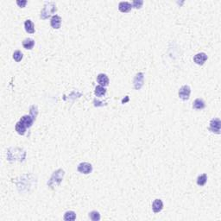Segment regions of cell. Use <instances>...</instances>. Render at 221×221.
I'll list each match as a JSON object with an SVG mask.
<instances>
[{"label":"cell","mask_w":221,"mask_h":221,"mask_svg":"<svg viewBox=\"0 0 221 221\" xmlns=\"http://www.w3.org/2000/svg\"><path fill=\"white\" fill-rule=\"evenodd\" d=\"M26 129H27L26 126L24 125L21 121L18 122V123L16 124V126H15V130H16V131H17L19 135L25 134Z\"/></svg>","instance_id":"14"},{"label":"cell","mask_w":221,"mask_h":221,"mask_svg":"<svg viewBox=\"0 0 221 221\" xmlns=\"http://www.w3.org/2000/svg\"><path fill=\"white\" fill-rule=\"evenodd\" d=\"M131 8H132V5L129 2H121L118 5V10L121 12H125H125H129L131 10Z\"/></svg>","instance_id":"12"},{"label":"cell","mask_w":221,"mask_h":221,"mask_svg":"<svg viewBox=\"0 0 221 221\" xmlns=\"http://www.w3.org/2000/svg\"><path fill=\"white\" fill-rule=\"evenodd\" d=\"M78 171L80 173L85 174H88L92 171V166L88 162H81L80 163L78 166Z\"/></svg>","instance_id":"6"},{"label":"cell","mask_w":221,"mask_h":221,"mask_svg":"<svg viewBox=\"0 0 221 221\" xmlns=\"http://www.w3.org/2000/svg\"><path fill=\"white\" fill-rule=\"evenodd\" d=\"M13 59L17 62H20L23 59V53L21 51H19V50L15 51L13 54Z\"/></svg>","instance_id":"21"},{"label":"cell","mask_w":221,"mask_h":221,"mask_svg":"<svg viewBox=\"0 0 221 221\" xmlns=\"http://www.w3.org/2000/svg\"><path fill=\"white\" fill-rule=\"evenodd\" d=\"M89 218L92 221H99L100 219V212L97 211H92L89 213Z\"/></svg>","instance_id":"20"},{"label":"cell","mask_w":221,"mask_h":221,"mask_svg":"<svg viewBox=\"0 0 221 221\" xmlns=\"http://www.w3.org/2000/svg\"><path fill=\"white\" fill-rule=\"evenodd\" d=\"M97 81L100 83V86L107 87L109 85V78L106 74H100L97 76Z\"/></svg>","instance_id":"10"},{"label":"cell","mask_w":221,"mask_h":221,"mask_svg":"<svg viewBox=\"0 0 221 221\" xmlns=\"http://www.w3.org/2000/svg\"><path fill=\"white\" fill-rule=\"evenodd\" d=\"M207 60V55L205 53H198L194 57V61L198 65H203Z\"/></svg>","instance_id":"7"},{"label":"cell","mask_w":221,"mask_h":221,"mask_svg":"<svg viewBox=\"0 0 221 221\" xmlns=\"http://www.w3.org/2000/svg\"><path fill=\"white\" fill-rule=\"evenodd\" d=\"M206 104L204 102L203 100L201 99H197L194 100V104H193V108L196 109V110H201V109L205 108Z\"/></svg>","instance_id":"16"},{"label":"cell","mask_w":221,"mask_h":221,"mask_svg":"<svg viewBox=\"0 0 221 221\" xmlns=\"http://www.w3.org/2000/svg\"><path fill=\"white\" fill-rule=\"evenodd\" d=\"M143 80H144V74L143 73H138L136 74L133 84L136 90H140L143 86Z\"/></svg>","instance_id":"5"},{"label":"cell","mask_w":221,"mask_h":221,"mask_svg":"<svg viewBox=\"0 0 221 221\" xmlns=\"http://www.w3.org/2000/svg\"><path fill=\"white\" fill-rule=\"evenodd\" d=\"M24 28H25V31L28 33H30V34H34L35 33V25H34L33 22L31 20H30V19H28V20L25 21V23H24Z\"/></svg>","instance_id":"13"},{"label":"cell","mask_w":221,"mask_h":221,"mask_svg":"<svg viewBox=\"0 0 221 221\" xmlns=\"http://www.w3.org/2000/svg\"><path fill=\"white\" fill-rule=\"evenodd\" d=\"M76 219V213L73 211H68L64 214V220L72 221Z\"/></svg>","instance_id":"17"},{"label":"cell","mask_w":221,"mask_h":221,"mask_svg":"<svg viewBox=\"0 0 221 221\" xmlns=\"http://www.w3.org/2000/svg\"><path fill=\"white\" fill-rule=\"evenodd\" d=\"M64 174H65V172L62 169H58L55 172H54L53 175L50 178V180L48 182V186L53 187V186H56V185H59L61 182V181H62Z\"/></svg>","instance_id":"2"},{"label":"cell","mask_w":221,"mask_h":221,"mask_svg":"<svg viewBox=\"0 0 221 221\" xmlns=\"http://www.w3.org/2000/svg\"><path fill=\"white\" fill-rule=\"evenodd\" d=\"M56 11V5L54 2H46L41 11V18L47 19Z\"/></svg>","instance_id":"1"},{"label":"cell","mask_w":221,"mask_h":221,"mask_svg":"<svg viewBox=\"0 0 221 221\" xmlns=\"http://www.w3.org/2000/svg\"><path fill=\"white\" fill-rule=\"evenodd\" d=\"M220 126H221V122L219 118H213L210 122V127H209V130H211L213 133H216V134H219L220 133Z\"/></svg>","instance_id":"3"},{"label":"cell","mask_w":221,"mask_h":221,"mask_svg":"<svg viewBox=\"0 0 221 221\" xmlns=\"http://www.w3.org/2000/svg\"><path fill=\"white\" fill-rule=\"evenodd\" d=\"M190 93H191V88L189 87V86L187 85H185L180 88L179 90V97L180 99H182V100H187L189 99L190 97Z\"/></svg>","instance_id":"4"},{"label":"cell","mask_w":221,"mask_h":221,"mask_svg":"<svg viewBox=\"0 0 221 221\" xmlns=\"http://www.w3.org/2000/svg\"><path fill=\"white\" fill-rule=\"evenodd\" d=\"M207 175L206 174H200L197 178V184L200 186H204L207 183Z\"/></svg>","instance_id":"19"},{"label":"cell","mask_w":221,"mask_h":221,"mask_svg":"<svg viewBox=\"0 0 221 221\" xmlns=\"http://www.w3.org/2000/svg\"><path fill=\"white\" fill-rule=\"evenodd\" d=\"M94 93L97 97H102L106 93V89L102 86H98V87H96Z\"/></svg>","instance_id":"18"},{"label":"cell","mask_w":221,"mask_h":221,"mask_svg":"<svg viewBox=\"0 0 221 221\" xmlns=\"http://www.w3.org/2000/svg\"><path fill=\"white\" fill-rule=\"evenodd\" d=\"M143 5V0H134L132 2V6L136 8V9H140Z\"/></svg>","instance_id":"22"},{"label":"cell","mask_w":221,"mask_h":221,"mask_svg":"<svg viewBox=\"0 0 221 221\" xmlns=\"http://www.w3.org/2000/svg\"><path fill=\"white\" fill-rule=\"evenodd\" d=\"M17 4H18V5L19 6V7H21V8H23L25 5H26L27 4V1H17Z\"/></svg>","instance_id":"23"},{"label":"cell","mask_w":221,"mask_h":221,"mask_svg":"<svg viewBox=\"0 0 221 221\" xmlns=\"http://www.w3.org/2000/svg\"><path fill=\"white\" fill-rule=\"evenodd\" d=\"M23 48H26V49H32L35 46V41L31 38H26V39L23 40Z\"/></svg>","instance_id":"15"},{"label":"cell","mask_w":221,"mask_h":221,"mask_svg":"<svg viewBox=\"0 0 221 221\" xmlns=\"http://www.w3.org/2000/svg\"><path fill=\"white\" fill-rule=\"evenodd\" d=\"M163 208V202L160 199H156L152 204V209L154 212H160Z\"/></svg>","instance_id":"11"},{"label":"cell","mask_w":221,"mask_h":221,"mask_svg":"<svg viewBox=\"0 0 221 221\" xmlns=\"http://www.w3.org/2000/svg\"><path fill=\"white\" fill-rule=\"evenodd\" d=\"M128 100H129V97H128V96H126V97H125V100L124 99V100H122V103L124 104V103H125V102H127Z\"/></svg>","instance_id":"24"},{"label":"cell","mask_w":221,"mask_h":221,"mask_svg":"<svg viewBox=\"0 0 221 221\" xmlns=\"http://www.w3.org/2000/svg\"><path fill=\"white\" fill-rule=\"evenodd\" d=\"M50 24H51V26H52V28H54V29H56V30L60 29L61 25V17L58 16V15L53 16L52 18H51V21H50Z\"/></svg>","instance_id":"9"},{"label":"cell","mask_w":221,"mask_h":221,"mask_svg":"<svg viewBox=\"0 0 221 221\" xmlns=\"http://www.w3.org/2000/svg\"><path fill=\"white\" fill-rule=\"evenodd\" d=\"M34 120H35V118L33 117H31V115H24V116H23V117L20 118L19 121L22 122L23 124L26 126L27 128H30V127H31V125H33Z\"/></svg>","instance_id":"8"}]
</instances>
